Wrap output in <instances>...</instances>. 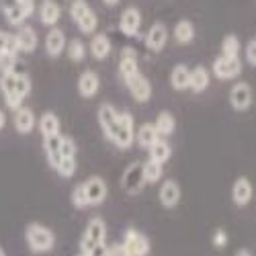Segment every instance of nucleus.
<instances>
[{"instance_id": "37998d69", "label": "nucleus", "mask_w": 256, "mask_h": 256, "mask_svg": "<svg viewBox=\"0 0 256 256\" xmlns=\"http://www.w3.org/2000/svg\"><path fill=\"white\" fill-rule=\"evenodd\" d=\"M106 248H109V246H106L104 242H100V244H96L90 252H86V256H106Z\"/></svg>"}, {"instance_id": "6ab92c4d", "label": "nucleus", "mask_w": 256, "mask_h": 256, "mask_svg": "<svg viewBox=\"0 0 256 256\" xmlns=\"http://www.w3.org/2000/svg\"><path fill=\"white\" fill-rule=\"evenodd\" d=\"M60 144H62V136H60V134L44 138V150H46V156H48V162H50L52 168H58L60 162H62Z\"/></svg>"}, {"instance_id": "2f4dec72", "label": "nucleus", "mask_w": 256, "mask_h": 256, "mask_svg": "<svg viewBox=\"0 0 256 256\" xmlns=\"http://www.w3.org/2000/svg\"><path fill=\"white\" fill-rule=\"evenodd\" d=\"M195 37V27L190 20H178L176 27H174V39L178 44H190Z\"/></svg>"}, {"instance_id": "6e6552de", "label": "nucleus", "mask_w": 256, "mask_h": 256, "mask_svg": "<svg viewBox=\"0 0 256 256\" xmlns=\"http://www.w3.org/2000/svg\"><path fill=\"white\" fill-rule=\"evenodd\" d=\"M230 104L234 111H246L252 104V88L248 82H236L230 90Z\"/></svg>"}, {"instance_id": "cd10ccee", "label": "nucleus", "mask_w": 256, "mask_h": 256, "mask_svg": "<svg viewBox=\"0 0 256 256\" xmlns=\"http://www.w3.org/2000/svg\"><path fill=\"white\" fill-rule=\"evenodd\" d=\"M160 138V134L156 132V127H154V123H144L140 130H138V136H136V140H138V144L142 146V148H150L156 140Z\"/></svg>"}, {"instance_id": "9d476101", "label": "nucleus", "mask_w": 256, "mask_h": 256, "mask_svg": "<svg viewBox=\"0 0 256 256\" xmlns=\"http://www.w3.org/2000/svg\"><path fill=\"white\" fill-rule=\"evenodd\" d=\"M125 84H127V88H130L132 96L138 102H148V100H150V96H152V84H150V80H148L146 76H142L140 72L134 74L130 80H125Z\"/></svg>"}, {"instance_id": "b1692460", "label": "nucleus", "mask_w": 256, "mask_h": 256, "mask_svg": "<svg viewBox=\"0 0 256 256\" xmlns=\"http://www.w3.org/2000/svg\"><path fill=\"white\" fill-rule=\"evenodd\" d=\"M209 86V72L203 66H197L188 74V88L193 92H203Z\"/></svg>"}, {"instance_id": "ddd939ff", "label": "nucleus", "mask_w": 256, "mask_h": 256, "mask_svg": "<svg viewBox=\"0 0 256 256\" xmlns=\"http://www.w3.org/2000/svg\"><path fill=\"white\" fill-rule=\"evenodd\" d=\"M252 195H254V188H252V182L246 176H240V178L234 180V184H232V201L236 203L238 207H246L250 203Z\"/></svg>"}, {"instance_id": "f257e3e1", "label": "nucleus", "mask_w": 256, "mask_h": 256, "mask_svg": "<svg viewBox=\"0 0 256 256\" xmlns=\"http://www.w3.org/2000/svg\"><path fill=\"white\" fill-rule=\"evenodd\" d=\"M25 240L33 252H50L56 246L54 232L41 224H29L25 230Z\"/></svg>"}, {"instance_id": "9b49d317", "label": "nucleus", "mask_w": 256, "mask_h": 256, "mask_svg": "<svg viewBox=\"0 0 256 256\" xmlns=\"http://www.w3.org/2000/svg\"><path fill=\"white\" fill-rule=\"evenodd\" d=\"M0 8L10 25H20L31 14V10L20 2V0H0Z\"/></svg>"}, {"instance_id": "ea45409f", "label": "nucleus", "mask_w": 256, "mask_h": 256, "mask_svg": "<svg viewBox=\"0 0 256 256\" xmlns=\"http://www.w3.org/2000/svg\"><path fill=\"white\" fill-rule=\"evenodd\" d=\"M106 256H130V252L125 250V246L121 242V244H113V246L106 248Z\"/></svg>"}, {"instance_id": "c85d7f7f", "label": "nucleus", "mask_w": 256, "mask_h": 256, "mask_svg": "<svg viewBox=\"0 0 256 256\" xmlns=\"http://www.w3.org/2000/svg\"><path fill=\"white\" fill-rule=\"evenodd\" d=\"M39 132H41V136H44V138L60 134V119H58V115L56 113L41 115V119H39Z\"/></svg>"}, {"instance_id": "a19ab883", "label": "nucleus", "mask_w": 256, "mask_h": 256, "mask_svg": "<svg viewBox=\"0 0 256 256\" xmlns=\"http://www.w3.org/2000/svg\"><path fill=\"white\" fill-rule=\"evenodd\" d=\"M246 60H248V64L256 66V39L248 41V46H246Z\"/></svg>"}, {"instance_id": "4be33fe9", "label": "nucleus", "mask_w": 256, "mask_h": 256, "mask_svg": "<svg viewBox=\"0 0 256 256\" xmlns=\"http://www.w3.org/2000/svg\"><path fill=\"white\" fill-rule=\"evenodd\" d=\"M60 14H62V8L58 2H54V0H46L44 4H41L39 8V18L41 23L48 25V27H54L58 20H60Z\"/></svg>"}, {"instance_id": "c03bdc74", "label": "nucleus", "mask_w": 256, "mask_h": 256, "mask_svg": "<svg viewBox=\"0 0 256 256\" xmlns=\"http://www.w3.org/2000/svg\"><path fill=\"white\" fill-rule=\"evenodd\" d=\"M6 41H8V33L0 31V56L6 54Z\"/></svg>"}, {"instance_id": "09e8293b", "label": "nucleus", "mask_w": 256, "mask_h": 256, "mask_svg": "<svg viewBox=\"0 0 256 256\" xmlns=\"http://www.w3.org/2000/svg\"><path fill=\"white\" fill-rule=\"evenodd\" d=\"M236 256H250V252H246V250H240Z\"/></svg>"}, {"instance_id": "49530a36", "label": "nucleus", "mask_w": 256, "mask_h": 256, "mask_svg": "<svg viewBox=\"0 0 256 256\" xmlns=\"http://www.w3.org/2000/svg\"><path fill=\"white\" fill-rule=\"evenodd\" d=\"M20 2H23V4H25V6H27L31 12H33V0H20Z\"/></svg>"}, {"instance_id": "a878e982", "label": "nucleus", "mask_w": 256, "mask_h": 256, "mask_svg": "<svg viewBox=\"0 0 256 256\" xmlns=\"http://www.w3.org/2000/svg\"><path fill=\"white\" fill-rule=\"evenodd\" d=\"M188 74L190 70L184 66V64H176L170 72V84H172L174 90H186L188 88Z\"/></svg>"}, {"instance_id": "c9c22d12", "label": "nucleus", "mask_w": 256, "mask_h": 256, "mask_svg": "<svg viewBox=\"0 0 256 256\" xmlns=\"http://www.w3.org/2000/svg\"><path fill=\"white\" fill-rule=\"evenodd\" d=\"M72 205L76 209H84V207H88V199H86V193H84V184H76L74 190H72Z\"/></svg>"}, {"instance_id": "aec40b11", "label": "nucleus", "mask_w": 256, "mask_h": 256, "mask_svg": "<svg viewBox=\"0 0 256 256\" xmlns=\"http://www.w3.org/2000/svg\"><path fill=\"white\" fill-rule=\"evenodd\" d=\"M33 127H35L33 111L27 109V106H18L14 111V130L18 134H29V132H33Z\"/></svg>"}, {"instance_id": "393cba45", "label": "nucleus", "mask_w": 256, "mask_h": 256, "mask_svg": "<svg viewBox=\"0 0 256 256\" xmlns=\"http://www.w3.org/2000/svg\"><path fill=\"white\" fill-rule=\"evenodd\" d=\"M14 37H16V44H18V52H25V54L35 52V48H37V33L31 27H23Z\"/></svg>"}, {"instance_id": "4c0bfd02", "label": "nucleus", "mask_w": 256, "mask_h": 256, "mask_svg": "<svg viewBox=\"0 0 256 256\" xmlns=\"http://www.w3.org/2000/svg\"><path fill=\"white\" fill-rule=\"evenodd\" d=\"M60 154H62V158H76V144H74V140H72V138L62 136Z\"/></svg>"}, {"instance_id": "c756f323", "label": "nucleus", "mask_w": 256, "mask_h": 256, "mask_svg": "<svg viewBox=\"0 0 256 256\" xmlns=\"http://www.w3.org/2000/svg\"><path fill=\"white\" fill-rule=\"evenodd\" d=\"M154 127H156V132L160 134V138H166V136H170L174 132V127H176V121H174V117H172V113H168V111H162L158 117H156V123H154Z\"/></svg>"}, {"instance_id": "f3484780", "label": "nucleus", "mask_w": 256, "mask_h": 256, "mask_svg": "<svg viewBox=\"0 0 256 256\" xmlns=\"http://www.w3.org/2000/svg\"><path fill=\"white\" fill-rule=\"evenodd\" d=\"M98 86H100V80H98L96 72L86 70V72L80 74V78H78V92H80V96L92 98L98 92Z\"/></svg>"}, {"instance_id": "7c9ffc66", "label": "nucleus", "mask_w": 256, "mask_h": 256, "mask_svg": "<svg viewBox=\"0 0 256 256\" xmlns=\"http://www.w3.org/2000/svg\"><path fill=\"white\" fill-rule=\"evenodd\" d=\"M162 166H164V164L154 162V160L148 158V162H144V164H142V170H144V178H146V182H158V180L162 178V174H164V168H162Z\"/></svg>"}, {"instance_id": "7ed1b4c3", "label": "nucleus", "mask_w": 256, "mask_h": 256, "mask_svg": "<svg viewBox=\"0 0 256 256\" xmlns=\"http://www.w3.org/2000/svg\"><path fill=\"white\" fill-rule=\"evenodd\" d=\"M104 238H106V226H104V222L100 218H92L86 224V230H84L82 238H80V252L82 254L90 252L96 244L104 242Z\"/></svg>"}, {"instance_id": "5701e85b", "label": "nucleus", "mask_w": 256, "mask_h": 256, "mask_svg": "<svg viewBox=\"0 0 256 256\" xmlns=\"http://www.w3.org/2000/svg\"><path fill=\"white\" fill-rule=\"evenodd\" d=\"M148 152H150V160L164 164V162L170 160V156H172V148H170V144L166 140L158 138L150 148H148Z\"/></svg>"}, {"instance_id": "4468645a", "label": "nucleus", "mask_w": 256, "mask_h": 256, "mask_svg": "<svg viewBox=\"0 0 256 256\" xmlns=\"http://www.w3.org/2000/svg\"><path fill=\"white\" fill-rule=\"evenodd\" d=\"M158 199L162 203V207L166 209H174L180 201V184L176 180H166L162 186H160V193H158Z\"/></svg>"}, {"instance_id": "412c9836", "label": "nucleus", "mask_w": 256, "mask_h": 256, "mask_svg": "<svg viewBox=\"0 0 256 256\" xmlns=\"http://www.w3.org/2000/svg\"><path fill=\"white\" fill-rule=\"evenodd\" d=\"M64 48H66V35H64V31L62 29H52L48 33V37H46V50H48V54L52 58H58L64 52Z\"/></svg>"}, {"instance_id": "e433bc0d", "label": "nucleus", "mask_w": 256, "mask_h": 256, "mask_svg": "<svg viewBox=\"0 0 256 256\" xmlns=\"http://www.w3.org/2000/svg\"><path fill=\"white\" fill-rule=\"evenodd\" d=\"M56 170H58V174L64 176V178L74 176V172H76V158H62V162H60V166Z\"/></svg>"}, {"instance_id": "2eb2a0df", "label": "nucleus", "mask_w": 256, "mask_h": 256, "mask_svg": "<svg viewBox=\"0 0 256 256\" xmlns=\"http://www.w3.org/2000/svg\"><path fill=\"white\" fill-rule=\"evenodd\" d=\"M168 41V31L164 23H154L146 35V46L150 52H162Z\"/></svg>"}, {"instance_id": "1a4fd4ad", "label": "nucleus", "mask_w": 256, "mask_h": 256, "mask_svg": "<svg viewBox=\"0 0 256 256\" xmlns=\"http://www.w3.org/2000/svg\"><path fill=\"white\" fill-rule=\"evenodd\" d=\"M117 119H119V113L115 111L113 104L102 102L98 106V123H100V130L106 136V140H113L115 130H117Z\"/></svg>"}, {"instance_id": "72a5a7b5", "label": "nucleus", "mask_w": 256, "mask_h": 256, "mask_svg": "<svg viewBox=\"0 0 256 256\" xmlns=\"http://www.w3.org/2000/svg\"><path fill=\"white\" fill-rule=\"evenodd\" d=\"M240 54V41L236 35H228L222 41V56H238Z\"/></svg>"}, {"instance_id": "de8ad7c7", "label": "nucleus", "mask_w": 256, "mask_h": 256, "mask_svg": "<svg viewBox=\"0 0 256 256\" xmlns=\"http://www.w3.org/2000/svg\"><path fill=\"white\" fill-rule=\"evenodd\" d=\"M102 2H104L106 6H115V4H119V0H102Z\"/></svg>"}, {"instance_id": "a211bd4d", "label": "nucleus", "mask_w": 256, "mask_h": 256, "mask_svg": "<svg viewBox=\"0 0 256 256\" xmlns=\"http://www.w3.org/2000/svg\"><path fill=\"white\" fill-rule=\"evenodd\" d=\"M140 68H138V56L132 48H125L121 52V60H119V74L123 80H130L134 74H138Z\"/></svg>"}, {"instance_id": "dca6fc26", "label": "nucleus", "mask_w": 256, "mask_h": 256, "mask_svg": "<svg viewBox=\"0 0 256 256\" xmlns=\"http://www.w3.org/2000/svg\"><path fill=\"white\" fill-rule=\"evenodd\" d=\"M140 25H142V14L138 8L130 6V8H125L121 18H119V29L127 35V37H134L138 31H140Z\"/></svg>"}, {"instance_id": "f704fd0d", "label": "nucleus", "mask_w": 256, "mask_h": 256, "mask_svg": "<svg viewBox=\"0 0 256 256\" xmlns=\"http://www.w3.org/2000/svg\"><path fill=\"white\" fill-rule=\"evenodd\" d=\"M84 56H86V46H84L80 39H72L68 44V58L72 62H82Z\"/></svg>"}, {"instance_id": "3c124183", "label": "nucleus", "mask_w": 256, "mask_h": 256, "mask_svg": "<svg viewBox=\"0 0 256 256\" xmlns=\"http://www.w3.org/2000/svg\"><path fill=\"white\" fill-rule=\"evenodd\" d=\"M78 256H86V254H82V252H80V254H78Z\"/></svg>"}, {"instance_id": "473e14b6", "label": "nucleus", "mask_w": 256, "mask_h": 256, "mask_svg": "<svg viewBox=\"0 0 256 256\" xmlns=\"http://www.w3.org/2000/svg\"><path fill=\"white\" fill-rule=\"evenodd\" d=\"M76 25H78V29L82 31V33H94L96 31V25H98V18H96V14L92 12V8H88L86 12H84L78 20H76Z\"/></svg>"}, {"instance_id": "58836bf2", "label": "nucleus", "mask_w": 256, "mask_h": 256, "mask_svg": "<svg viewBox=\"0 0 256 256\" xmlns=\"http://www.w3.org/2000/svg\"><path fill=\"white\" fill-rule=\"evenodd\" d=\"M88 8H90V6L84 2V0H74L72 6H70V14H72V18H74V23H76V20H78L84 12H86Z\"/></svg>"}, {"instance_id": "39448f33", "label": "nucleus", "mask_w": 256, "mask_h": 256, "mask_svg": "<svg viewBox=\"0 0 256 256\" xmlns=\"http://www.w3.org/2000/svg\"><path fill=\"white\" fill-rule=\"evenodd\" d=\"M213 74L220 80H232L242 74V62L238 56H220L213 62Z\"/></svg>"}, {"instance_id": "f03ea898", "label": "nucleus", "mask_w": 256, "mask_h": 256, "mask_svg": "<svg viewBox=\"0 0 256 256\" xmlns=\"http://www.w3.org/2000/svg\"><path fill=\"white\" fill-rule=\"evenodd\" d=\"M117 148L121 150H127L134 142H136V123H134V115L132 113H119V119H117V130H115V136L111 140Z\"/></svg>"}, {"instance_id": "bb28decb", "label": "nucleus", "mask_w": 256, "mask_h": 256, "mask_svg": "<svg viewBox=\"0 0 256 256\" xmlns=\"http://www.w3.org/2000/svg\"><path fill=\"white\" fill-rule=\"evenodd\" d=\"M90 54L96 60H104L106 56H109L111 54V41H109V37L102 35V33L94 35L92 41H90Z\"/></svg>"}, {"instance_id": "a18cd8bd", "label": "nucleus", "mask_w": 256, "mask_h": 256, "mask_svg": "<svg viewBox=\"0 0 256 256\" xmlns=\"http://www.w3.org/2000/svg\"><path fill=\"white\" fill-rule=\"evenodd\" d=\"M6 125V115H4V111L0 109V130H2V127Z\"/></svg>"}, {"instance_id": "423d86ee", "label": "nucleus", "mask_w": 256, "mask_h": 256, "mask_svg": "<svg viewBox=\"0 0 256 256\" xmlns=\"http://www.w3.org/2000/svg\"><path fill=\"white\" fill-rule=\"evenodd\" d=\"M123 246H125L127 252H130V256H148L150 254V240H148L142 232H138L134 228H130L125 232Z\"/></svg>"}, {"instance_id": "20e7f679", "label": "nucleus", "mask_w": 256, "mask_h": 256, "mask_svg": "<svg viewBox=\"0 0 256 256\" xmlns=\"http://www.w3.org/2000/svg\"><path fill=\"white\" fill-rule=\"evenodd\" d=\"M146 178H144V170H142V162H132L123 170L121 174V186L123 190H127L130 195H136L144 188Z\"/></svg>"}, {"instance_id": "f8f14e48", "label": "nucleus", "mask_w": 256, "mask_h": 256, "mask_svg": "<svg viewBox=\"0 0 256 256\" xmlns=\"http://www.w3.org/2000/svg\"><path fill=\"white\" fill-rule=\"evenodd\" d=\"M84 184V193H86L88 205H100L106 199V182L100 176H90Z\"/></svg>"}, {"instance_id": "79ce46f5", "label": "nucleus", "mask_w": 256, "mask_h": 256, "mask_svg": "<svg viewBox=\"0 0 256 256\" xmlns=\"http://www.w3.org/2000/svg\"><path fill=\"white\" fill-rule=\"evenodd\" d=\"M228 244V234L226 230H216V234H213V246H226Z\"/></svg>"}, {"instance_id": "8fccbe9b", "label": "nucleus", "mask_w": 256, "mask_h": 256, "mask_svg": "<svg viewBox=\"0 0 256 256\" xmlns=\"http://www.w3.org/2000/svg\"><path fill=\"white\" fill-rule=\"evenodd\" d=\"M0 256H6V254H4V250H2V246H0Z\"/></svg>"}, {"instance_id": "0eeeda50", "label": "nucleus", "mask_w": 256, "mask_h": 256, "mask_svg": "<svg viewBox=\"0 0 256 256\" xmlns=\"http://www.w3.org/2000/svg\"><path fill=\"white\" fill-rule=\"evenodd\" d=\"M0 88H2V94L6 98L8 109L16 111L18 106L23 104V98L16 94V70L2 72V78H0Z\"/></svg>"}]
</instances>
